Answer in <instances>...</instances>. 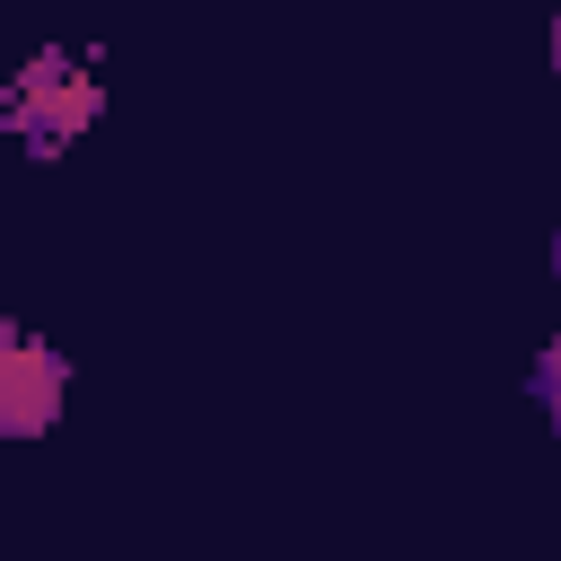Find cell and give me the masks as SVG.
I'll list each match as a JSON object with an SVG mask.
<instances>
[{
	"mask_svg": "<svg viewBox=\"0 0 561 561\" xmlns=\"http://www.w3.org/2000/svg\"><path fill=\"white\" fill-rule=\"evenodd\" d=\"M96 105H105V79H96V61L88 53H35L18 79H9V96H0V123L35 149V158H53V149H70L88 123H96Z\"/></svg>",
	"mask_w": 561,
	"mask_h": 561,
	"instance_id": "obj_1",
	"label": "cell"
},
{
	"mask_svg": "<svg viewBox=\"0 0 561 561\" xmlns=\"http://www.w3.org/2000/svg\"><path fill=\"white\" fill-rule=\"evenodd\" d=\"M70 412V359L53 342H35L26 324L0 333V430L9 438H44Z\"/></svg>",
	"mask_w": 561,
	"mask_h": 561,
	"instance_id": "obj_2",
	"label": "cell"
},
{
	"mask_svg": "<svg viewBox=\"0 0 561 561\" xmlns=\"http://www.w3.org/2000/svg\"><path fill=\"white\" fill-rule=\"evenodd\" d=\"M526 386H535V403L561 421V342H543V359H535V377H526Z\"/></svg>",
	"mask_w": 561,
	"mask_h": 561,
	"instance_id": "obj_3",
	"label": "cell"
},
{
	"mask_svg": "<svg viewBox=\"0 0 561 561\" xmlns=\"http://www.w3.org/2000/svg\"><path fill=\"white\" fill-rule=\"evenodd\" d=\"M552 272H561V237H552Z\"/></svg>",
	"mask_w": 561,
	"mask_h": 561,
	"instance_id": "obj_4",
	"label": "cell"
},
{
	"mask_svg": "<svg viewBox=\"0 0 561 561\" xmlns=\"http://www.w3.org/2000/svg\"><path fill=\"white\" fill-rule=\"evenodd\" d=\"M552 61H561V26H552Z\"/></svg>",
	"mask_w": 561,
	"mask_h": 561,
	"instance_id": "obj_5",
	"label": "cell"
}]
</instances>
